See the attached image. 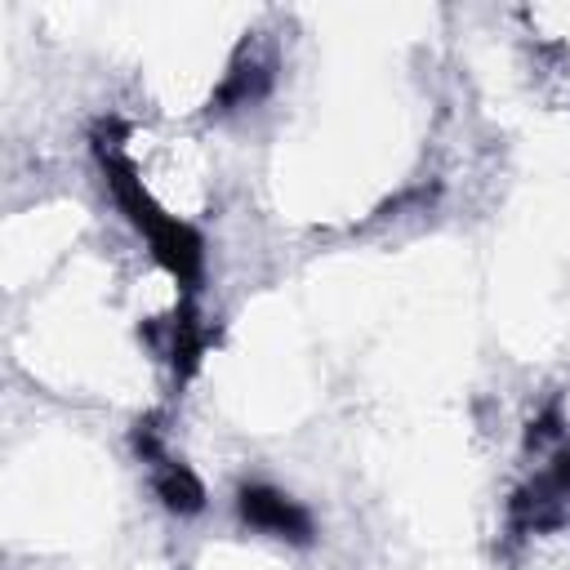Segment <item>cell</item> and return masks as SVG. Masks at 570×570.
<instances>
[{
    "label": "cell",
    "instance_id": "6da1fadb",
    "mask_svg": "<svg viewBox=\"0 0 570 570\" xmlns=\"http://www.w3.org/2000/svg\"><path fill=\"white\" fill-rule=\"evenodd\" d=\"M530 71L539 94L557 107H570V4H534L521 9Z\"/></svg>",
    "mask_w": 570,
    "mask_h": 570
}]
</instances>
